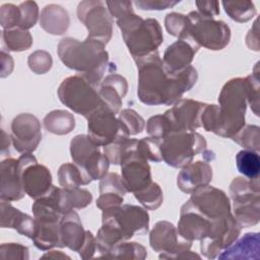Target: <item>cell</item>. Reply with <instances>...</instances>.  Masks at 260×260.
Segmentation results:
<instances>
[{"instance_id":"obj_38","label":"cell","mask_w":260,"mask_h":260,"mask_svg":"<svg viewBox=\"0 0 260 260\" xmlns=\"http://www.w3.org/2000/svg\"><path fill=\"white\" fill-rule=\"evenodd\" d=\"M259 62L256 63L251 74L245 77L247 104L256 116H259Z\"/></svg>"},{"instance_id":"obj_5","label":"cell","mask_w":260,"mask_h":260,"mask_svg":"<svg viewBox=\"0 0 260 260\" xmlns=\"http://www.w3.org/2000/svg\"><path fill=\"white\" fill-rule=\"evenodd\" d=\"M60 102L74 113L88 118L94 111L101 108L103 102L99 95L98 87L92 85L82 75L68 76L57 90Z\"/></svg>"},{"instance_id":"obj_12","label":"cell","mask_w":260,"mask_h":260,"mask_svg":"<svg viewBox=\"0 0 260 260\" xmlns=\"http://www.w3.org/2000/svg\"><path fill=\"white\" fill-rule=\"evenodd\" d=\"M232 214L233 213L217 219H209L186 201L181 207L177 231L180 237L185 240L191 242L194 240L201 241L215 234Z\"/></svg>"},{"instance_id":"obj_36","label":"cell","mask_w":260,"mask_h":260,"mask_svg":"<svg viewBox=\"0 0 260 260\" xmlns=\"http://www.w3.org/2000/svg\"><path fill=\"white\" fill-rule=\"evenodd\" d=\"M133 194L136 200H138L144 208L149 210L157 209L164 200L161 188L155 182H151L147 187Z\"/></svg>"},{"instance_id":"obj_27","label":"cell","mask_w":260,"mask_h":260,"mask_svg":"<svg viewBox=\"0 0 260 260\" xmlns=\"http://www.w3.org/2000/svg\"><path fill=\"white\" fill-rule=\"evenodd\" d=\"M60 231L64 247L78 252L84 243L86 231L83 229L80 217L74 209L62 215L60 219Z\"/></svg>"},{"instance_id":"obj_43","label":"cell","mask_w":260,"mask_h":260,"mask_svg":"<svg viewBox=\"0 0 260 260\" xmlns=\"http://www.w3.org/2000/svg\"><path fill=\"white\" fill-rule=\"evenodd\" d=\"M165 26L170 35L178 39L182 38L186 32L187 15L178 12L168 13L165 17Z\"/></svg>"},{"instance_id":"obj_2","label":"cell","mask_w":260,"mask_h":260,"mask_svg":"<svg viewBox=\"0 0 260 260\" xmlns=\"http://www.w3.org/2000/svg\"><path fill=\"white\" fill-rule=\"evenodd\" d=\"M217 105H206L201 116V126L207 132L233 138L246 124L247 94L245 79L232 78L224 83Z\"/></svg>"},{"instance_id":"obj_25","label":"cell","mask_w":260,"mask_h":260,"mask_svg":"<svg viewBox=\"0 0 260 260\" xmlns=\"http://www.w3.org/2000/svg\"><path fill=\"white\" fill-rule=\"evenodd\" d=\"M1 228L14 229L20 235L32 240L37 232L35 217L21 212L10 204V201L1 200Z\"/></svg>"},{"instance_id":"obj_15","label":"cell","mask_w":260,"mask_h":260,"mask_svg":"<svg viewBox=\"0 0 260 260\" xmlns=\"http://www.w3.org/2000/svg\"><path fill=\"white\" fill-rule=\"evenodd\" d=\"M187 202L209 219H217L232 213L231 202L226 194L209 185L193 191Z\"/></svg>"},{"instance_id":"obj_34","label":"cell","mask_w":260,"mask_h":260,"mask_svg":"<svg viewBox=\"0 0 260 260\" xmlns=\"http://www.w3.org/2000/svg\"><path fill=\"white\" fill-rule=\"evenodd\" d=\"M225 13L237 22H247L256 15V8L252 1H223Z\"/></svg>"},{"instance_id":"obj_9","label":"cell","mask_w":260,"mask_h":260,"mask_svg":"<svg viewBox=\"0 0 260 260\" xmlns=\"http://www.w3.org/2000/svg\"><path fill=\"white\" fill-rule=\"evenodd\" d=\"M102 223H107L117 229L125 241L134 235H144L149 229V214L146 208L133 204L103 210Z\"/></svg>"},{"instance_id":"obj_49","label":"cell","mask_w":260,"mask_h":260,"mask_svg":"<svg viewBox=\"0 0 260 260\" xmlns=\"http://www.w3.org/2000/svg\"><path fill=\"white\" fill-rule=\"evenodd\" d=\"M134 5L141 10H165L171 8L180 1H168V0H138L133 2Z\"/></svg>"},{"instance_id":"obj_21","label":"cell","mask_w":260,"mask_h":260,"mask_svg":"<svg viewBox=\"0 0 260 260\" xmlns=\"http://www.w3.org/2000/svg\"><path fill=\"white\" fill-rule=\"evenodd\" d=\"M37 221V232L32 238L34 245L42 251H47L55 247L63 248L59 213H48L34 216Z\"/></svg>"},{"instance_id":"obj_33","label":"cell","mask_w":260,"mask_h":260,"mask_svg":"<svg viewBox=\"0 0 260 260\" xmlns=\"http://www.w3.org/2000/svg\"><path fill=\"white\" fill-rule=\"evenodd\" d=\"M236 166L238 171L248 179L259 177L260 157L257 151L243 149L236 155Z\"/></svg>"},{"instance_id":"obj_40","label":"cell","mask_w":260,"mask_h":260,"mask_svg":"<svg viewBox=\"0 0 260 260\" xmlns=\"http://www.w3.org/2000/svg\"><path fill=\"white\" fill-rule=\"evenodd\" d=\"M137 151L147 160L159 162L162 160L160 151V140L150 136L138 140Z\"/></svg>"},{"instance_id":"obj_10","label":"cell","mask_w":260,"mask_h":260,"mask_svg":"<svg viewBox=\"0 0 260 260\" xmlns=\"http://www.w3.org/2000/svg\"><path fill=\"white\" fill-rule=\"evenodd\" d=\"M70 155L75 165L81 168L92 181L103 179L109 171L110 161L87 134H78L70 141Z\"/></svg>"},{"instance_id":"obj_44","label":"cell","mask_w":260,"mask_h":260,"mask_svg":"<svg viewBox=\"0 0 260 260\" xmlns=\"http://www.w3.org/2000/svg\"><path fill=\"white\" fill-rule=\"evenodd\" d=\"M99 191L100 194L117 193L122 196L127 193L122 181V177L117 173H108L103 179H101Z\"/></svg>"},{"instance_id":"obj_46","label":"cell","mask_w":260,"mask_h":260,"mask_svg":"<svg viewBox=\"0 0 260 260\" xmlns=\"http://www.w3.org/2000/svg\"><path fill=\"white\" fill-rule=\"evenodd\" d=\"M146 131L152 138L161 140L169 135V127L162 115H155L150 117L146 123Z\"/></svg>"},{"instance_id":"obj_53","label":"cell","mask_w":260,"mask_h":260,"mask_svg":"<svg viewBox=\"0 0 260 260\" xmlns=\"http://www.w3.org/2000/svg\"><path fill=\"white\" fill-rule=\"evenodd\" d=\"M246 44L250 50L259 51V44H258V25L257 20H255L253 27L248 31L246 36Z\"/></svg>"},{"instance_id":"obj_8","label":"cell","mask_w":260,"mask_h":260,"mask_svg":"<svg viewBox=\"0 0 260 260\" xmlns=\"http://www.w3.org/2000/svg\"><path fill=\"white\" fill-rule=\"evenodd\" d=\"M205 138L195 132H175L160 140L162 160L173 168H184L206 149Z\"/></svg>"},{"instance_id":"obj_42","label":"cell","mask_w":260,"mask_h":260,"mask_svg":"<svg viewBox=\"0 0 260 260\" xmlns=\"http://www.w3.org/2000/svg\"><path fill=\"white\" fill-rule=\"evenodd\" d=\"M20 22L18 28L27 30L32 27L39 18V7L35 1H24L19 4Z\"/></svg>"},{"instance_id":"obj_56","label":"cell","mask_w":260,"mask_h":260,"mask_svg":"<svg viewBox=\"0 0 260 260\" xmlns=\"http://www.w3.org/2000/svg\"><path fill=\"white\" fill-rule=\"evenodd\" d=\"M42 258H50V259H62V258H67V259H70V257L66 254H64L63 252L61 251H49L47 253H45Z\"/></svg>"},{"instance_id":"obj_23","label":"cell","mask_w":260,"mask_h":260,"mask_svg":"<svg viewBox=\"0 0 260 260\" xmlns=\"http://www.w3.org/2000/svg\"><path fill=\"white\" fill-rule=\"evenodd\" d=\"M128 90L127 80L120 74L109 72L100 83L98 88L99 95L103 105L111 110L115 115L120 113L122 100Z\"/></svg>"},{"instance_id":"obj_14","label":"cell","mask_w":260,"mask_h":260,"mask_svg":"<svg viewBox=\"0 0 260 260\" xmlns=\"http://www.w3.org/2000/svg\"><path fill=\"white\" fill-rule=\"evenodd\" d=\"M207 104L191 99H181L166 111L165 117L169 134L175 132H192L201 127V116Z\"/></svg>"},{"instance_id":"obj_18","label":"cell","mask_w":260,"mask_h":260,"mask_svg":"<svg viewBox=\"0 0 260 260\" xmlns=\"http://www.w3.org/2000/svg\"><path fill=\"white\" fill-rule=\"evenodd\" d=\"M137 144L120 161L123 184L126 191L131 193L147 187L152 182L151 169L148 160L137 151Z\"/></svg>"},{"instance_id":"obj_26","label":"cell","mask_w":260,"mask_h":260,"mask_svg":"<svg viewBox=\"0 0 260 260\" xmlns=\"http://www.w3.org/2000/svg\"><path fill=\"white\" fill-rule=\"evenodd\" d=\"M218 259H260V234L246 233L242 238H238L233 244L225 248L218 256Z\"/></svg>"},{"instance_id":"obj_45","label":"cell","mask_w":260,"mask_h":260,"mask_svg":"<svg viewBox=\"0 0 260 260\" xmlns=\"http://www.w3.org/2000/svg\"><path fill=\"white\" fill-rule=\"evenodd\" d=\"M20 22V10L18 6L8 3L0 8V23L4 29L18 27Z\"/></svg>"},{"instance_id":"obj_7","label":"cell","mask_w":260,"mask_h":260,"mask_svg":"<svg viewBox=\"0 0 260 260\" xmlns=\"http://www.w3.org/2000/svg\"><path fill=\"white\" fill-rule=\"evenodd\" d=\"M191 38L199 47L218 51L224 49L231 41V28L222 20L201 15L198 11L187 14L185 36Z\"/></svg>"},{"instance_id":"obj_39","label":"cell","mask_w":260,"mask_h":260,"mask_svg":"<svg viewBox=\"0 0 260 260\" xmlns=\"http://www.w3.org/2000/svg\"><path fill=\"white\" fill-rule=\"evenodd\" d=\"M121 125L127 131L129 136L140 134L145 127L144 119L132 109H124L118 117Z\"/></svg>"},{"instance_id":"obj_24","label":"cell","mask_w":260,"mask_h":260,"mask_svg":"<svg viewBox=\"0 0 260 260\" xmlns=\"http://www.w3.org/2000/svg\"><path fill=\"white\" fill-rule=\"evenodd\" d=\"M0 198L4 201H17L24 197L17 158L7 157L1 161Z\"/></svg>"},{"instance_id":"obj_51","label":"cell","mask_w":260,"mask_h":260,"mask_svg":"<svg viewBox=\"0 0 260 260\" xmlns=\"http://www.w3.org/2000/svg\"><path fill=\"white\" fill-rule=\"evenodd\" d=\"M95 252H96V240L93 237L91 232L86 231L84 243L77 253L79 254L81 259L87 260V259L92 258Z\"/></svg>"},{"instance_id":"obj_52","label":"cell","mask_w":260,"mask_h":260,"mask_svg":"<svg viewBox=\"0 0 260 260\" xmlns=\"http://www.w3.org/2000/svg\"><path fill=\"white\" fill-rule=\"evenodd\" d=\"M198 12L207 17H214L219 14V2L217 1H196Z\"/></svg>"},{"instance_id":"obj_54","label":"cell","mask_w":260,"mask_h":260,"mask_svg":"<svg viewBox=\"0 0 260 260\" xmlns=\"http://www.w3.org/2000/svg\"><path fill=\"white\" fill-rule=\"evenodd\" d=\"M13 59L12 57L2 50L1 52V77H6L13 70Z\"/></svg>"},{"instance_id":"obj_4","label":"cell","mask_w":260,"mask_h":260,"mask_svg":"<svg viewBox=\"0 0 260 260\" xmlns=\"http://www.w3.org/2000/svg\"><path fill=\"white\" fill-rule=\"evenodd\" d=\"M117 24L134 60L156 52L162 44V29L154 18L143 19L134 12H130L117 19Z\"/></svg>"},{"instance_id":"obj_32","label":"cell","mask_w":260,"mask_h":260,"mask_svg":"<svg viewBox=\"0 0 260 260\" xmlns=\"http://www.w3.org/2000/svg\"><path fill=\"white\" fill-rule=\"evenodd\" d=\"M2 41L5 49L13 52L25 51L32 45V37L30 32L18 27L3 29Z\"/></svg>"},{"instance_id":"obj_19","label":"cell","mask_w":260,"mask_h":260,"mask_svg":"<svg viewBox=\"0 0 260 260\" xmlns=\"http://www.w3.org/2000/svg\"><path fill=\"white\" fill-rule=\"evenodd\" d=\"M10 136L16 151L31 153L42 140V128L39 119L28 113L17 115L11 122Z\"/></svg>"},{"instance_id":"obj_37","label":"cell","mask_w":260,"mask_h":260,"mask_svg":"<svg viewBox=\"0 0 260 260\" xmlns=\"http://www.w3.org/2000/svg\"><path fill=\"white\" fill-rule=\"evenodd\" d=\"M232 139L245 149L258 152L260 149V128L256 125H245Z\"/></svg>"},{"instance_id":"obj_31","label":"cell","mask_w":260,"mask_h":260,"mask_svg":"<svg viewBox=\"0 0 260 260\" xmlns=\"http://www.w3.org/2000/svg\"><path fill=\"white\" fill-rule=\"evenodd\" d=\"M91 178L74 162H66L58 170V182L62 188L73 189L81 185H88Z\"/></svg>"},{"instance_id":"obj_3","label":"cell","mask_w":260,"mask_h":260,"mask_svg":"<svg viewBox=\"0 0 260 260\" xmlns=\"http://www.w3.org/2000/svg\"><path fill=\"white\" fill-rule=\"evenodd\" d=\"M57 53L66 67L77 71L98 88L105 73L115 69V64L109 62L105 45L94 40L80 42L71 37L63 38L58 44Z\"/></svg>"},{"instance_id":"obj_13","label":"cell","mask_w":260,"mask_h":260,"mask_svg":"<svg viewBox=\"0 0 260 260\" xmlns=\"http://www.w3.org/2000/svg\"><path fill=\"white\" fill-rule=\"evenodd\" d=\"M17 162L26 195L36 200L50 191L53 186L52 175L46 166L39 164L31 153H21Z\"/></svg>"},{"instance_id":"obj_20","label":"cell","mask_w":260,"mask_h":260,"mask_svg":"<svg viewBox=\"0 0 260 260\" xmlns=\"http://www.w3.org/2000/svg\"><path fill=\"white\" fill-rule=\"evenodd\" d=\"M199 46L189 37L179 38L170 45L162 57L165 68L171 73H179L191 65Z\"/></svg>"},{"instance_id":"obj_16","label":"cell","mask_w":260,"mask_h":260,"mask_svg":"<svg viewBox=\"0 0 260 260\" xmlns=\"http://www.w3.org/2000/svg\"><path fill=\"white\" fill-rule=\"evenodd\" d=\"M149 245L159 253V259H171L175 254L190 250L192 242L181 238L172 222L159 220L149 233Z\"/></svg>"},{"instance_id":"obj_1","label":"cell","mask_w":260,"mask_h":260,"mask_svg":"<svg viewBox=\"0 0 260 260\" xmlns=\"http://www.w3.org/2000/svg\"><path fill=\"white\" fill-rule=\"evenodd\" d=\"M134 61L138 69L137 95L147 106L176 104L198 78L197 70L192 65L179 73L169 72L157 51Z\"/></svg>"},{"instance_id":"obj_48","label":"cell","mask_w":260,"mask_h":260,"mask_svg":"<svg viewBox=\"0 0 260 260\" xmlns=\"http://www.w3.org/2000/svg\"><path fill=\"white\" fill-rule=\"evenodd\" d=\"M124 198L122 195L117 193H104L100 194V197L96 199V207L102 211L111 209L123 204Z\"/></svg>"},{"instance_id":"obj_50","label":"cell","mask_w":260,"mask_h":260,"mask_svg":"<svg viewBox=\"0 0 260 260\" xmlns=\"http://www.w3.org/2000/svg\"><path fill=\"white\" fill-rule=\"evenodd\" d=\"M131 1H107L106 5L108 6V10L112 17L119 19L120 17L134 12Z\"/></svg>"},{"instance_id":"obj_6","label":"cell","mask_w":260,"mask_h":260,"mask_svg":"<svg viewBox=\"0 0 260 260\" xmlns=\"http://www.w3.org/2000/svg\"><path fill=\"white\" fill-rule=\"evenodd\" d=\"M230 195L234 203V217L241 228H250L260 220L259 178H235L230 184Z\"/></svg>"},{"instance_id":"obj_17","label":"cell","mask_w":260,"mask_h":260,"mask_svg":"<svg viewBox=\"0 0 260 260\" xmlns=\"http://www.w3.org/2000/svg\"><path fill=\"white\" fill-rule=\"evenodd\" d=\"M123 133L128 134L116 115L105 106L87 118V135L98 146L109 145Z\"/></svg>"},{"instance_id":"obj_35","label":"cell","mask_w":260,"mask_h":260,"mask_svg":"<svg viewBox=\"0 0 260 260\" xmlns=\"http://www.w3.org/2000/svg\"><path fill=\"white\" fill-rule=\"evenodd\" d=\"M147 256L146 249L137 242H121L114 246L107 258H118V259H135L143 260Z\"/></svg>"},{"instance_id":"obj_41","label":"cell","mask_w":260,"mask_h":260,"mask_svg":"<svg viewBox=\"0 0 260 260\" xmlns=\"http://www.w3.org/2000/svg\"><path fill=\"white\" fill-rule=\"evenodd\" d=\"M52 64L53 59L51 54L44 50H37L27 58L28 67L36 74L47 73L52 68Z\"/></svg>"},{"instance_id":"obj_22","label":"cell","mask_w":260,"mask_h":260,"mask_svg":"<svg viewBox=\"0 0 260 260\" xmlns=\"http://www.w3.org/2000/svg\"><path fill=\"white\" fill-rule=\"evenodd\" d=\"M212 176L210 165L207 161L197 160L182 168L177 177V185L182 192L191 194L196 189L209 185Z\"/></svg>"},{"instance_id":"obj_30","label":"cell","mask_w":260,"mask_h":260,"mask_svg":"<svg viewBox=\"0 0 260 260\" xmlns=\"http://www.w3.org/2000/svg\"><path fill=\"white\" fill-rule=\"evenodd\" d=\"M44 126L47 131L55 135H66L75 127L73 114L64 110H54L44 118Z\"/></svg>"},{"instance_id":"obj_28","label":"cell","mask_w":260,"mask_h":260,"mask_svg":"<svg viewBox=\"0 0 260 260\" xmlns=\"http://www.w3.org/2000/svg\"><path fill=\"white\" fill-rule=\"evenodd\" d=\"M70 17L65 8L58 4L46 5L40 15V26L48 34L60 36L67 31Z\"/></svg>"},{"instance_id":"obj_55","label":"cell","mask_w":260,"mask_h":260,"mask_svg":"<svg viewBox=\"0 0 260 260\" xmlns=\"http://www.w3.org/2000/svg\"><path fill=\"white\" fill-rule=\"evenodd\" d=\"M12 143L11 141V136L8 135L3 129L1 130V151L2 153L4 152L5 149L9 150V145Z\"/></svg>"},{"instance_id":"obj_47","label":"cell","mask_w":260,"mask_h":260,"mask_svg":"<svg viewBox=\"0 0 260 260\" xmlns=\"http://www.w3.org/2000/svg\"><path fill=\"white\" fill-rule=\"evenodd\" d=\"M0 257L2 259H20L29 258L28 248L18 243H3L0 247Z\"/></svg>"},{"instance_id":"obj_11","label":"cell","mask_w":260,"mask_h":260,"mask_svg":"<svg viewBox=\"0 0 260 260\" xmlns=\"http://www.w3.org/2000/svg\"><path fill=\"white\" fill-rule=\"evenodd\" d=\"M77 17L87 28L86 39L107 45L113 34V17L106 4L100 0H84L77 6Z\"/></svg>"},{"instance_id":"obj_29","label":"cell","mask_w":260,"mask_h":260,"mask_svg":"<svg viewBox=\"0 0 260 260\" xmlns=\"http://www.w3.org/2000/svg\"><path fill=\"white\" fill-rule=\"evenodd\" d=\"M56 201L58 211L63 215L73 209H81L89 205L92 201L91 193L82 188H59L56 191Z\"/></svg>"}]
</instances>
